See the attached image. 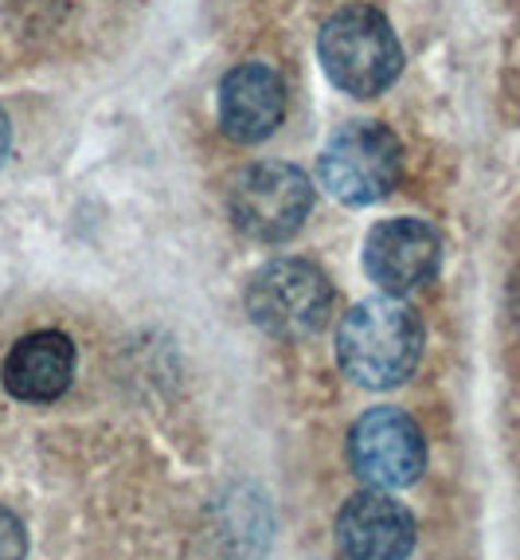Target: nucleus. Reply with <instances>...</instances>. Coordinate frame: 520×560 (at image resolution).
I'll return each mask as SVG.
<instances>
[{
  "instance_id": "nucleus-1",
  "label": "nucleus",
  "mask_w": 520,
  "mask_h": 560,
  "mask_svg": "<svg viewBox=\"0 0 520 560\" xmlns=\"http://www.w3.org/2000/svg\"><path fill=\"white\" fill-rule=\"evenodd\" d=\"M427 329L423 318L395 294L356 302L336 326V364L361 388H400L423 361Z\"/></svg>"
},
{
  "instance_id": "nucleus-2",
  "label": "nucleus",
  "mask_w": 520,
  "mask_h": 560,
  "mask_svg": "<svg viewBox=\"0 0 520 560\" xmlns=\"http://www.w3.org/2000/svg\"><path fill=\"white\" fill-rule=\"evenodd\" d=\"M317 59L329 83L353 98H380L403 75V44L380 9L348 4L321 24Z\"/></svg>"
},
{
  "instance_id": "nucleus-3",
  "label": "nucleus",
  "mask_w": 520,
  "mask_h": 560,
  "mask_svg": "<svg viewBox=\"0 0 520 560\" xmlns=\"http://www.w3.org/2000/svg\"><path fill=\"white\" fill-rule=\"evenodd\" d=\"M243 302L262 334L279 341H302L326 329L333 314V282L314 259L279 255L247 279Z\"/></svg>"
},
{
  "instance_id": "nucleus-4",
  "label": "nucleus",
  "mask_w": 520,
  "mask_h": 560,
  "mask_svg": "<svg viewBox=\"0 0 520 560\" xmlns=\"http://www.w3.org/2000/svg\"><path fill=\"white\" fill-rule=\"evenodd\" d=\"M317 173L341 205H380L403 177V145L383 121H344L317 158Z\"/></svg>"
},
{
  "instance_id": "nucleus-5",
  "label": "nucleus",
  "mask_w": 520,
  "mask_h": 560,
  "mask_svg": "<svg viewBox=\"0 0 520 560\" xmlns=\"http://www.w3.org/2000/svg\"><path fill=\"white\" fill-rule=\"evenodd\" d=\"M227 212L247 240L286 243L314 212V185L289 161H255L235 173Z\"/></svg>"
},
{
  "instance_id": "nucleus-6",
  "label": "nucleus",
  "mask_w": 520,
  "mask_h": 560,
  "mask_svg": "<svg viewBox=\"0 0 520 560\" xmlns=\"http://www.w3.org/2000/svg\"><path fill=\"white\" fill-rule=\"evenodd\" d=\"M348 463L376 490H403L427 470V440L403 408H368L348 431Z\"/></svg>"
},
{
  "instance_id": "nucleus-7",
  "label": "nucleus",
  "mask_w": 520,
  "mask_h": 560,
  "mask_svg": "<svg viewBox=\"0 0 520 560\" xmlns=\"http://www.w3.org/2000/svg\"><path fill=\"white\" fill-rule=\"evenodd\" d=\"M442 267V235L415 215L380 220L364 240V271L383 294H411L427 287Z\"/></svg>"
},
{
  "instance_id": "nucleus-8",
  "label": "nucleus",
  "mask_w": 520,
  "mask_h": 560,
  "mask_svg": "<svg viewBox=\"0 0 520 560\" xmlns=\"http://www.w3.org/2000/svg\"><path fill=\"white\" fill-rule=\"evenodd\" d=\"M415 537V514L376 486H364L336 514V549L344 560H407Z\"/></svg>"
},
{
  "instance_id": "nucleus-9",
  "label": "nucleus",
  "mask_w": 520,
  "mask_h": 560,
  "mask_svg": "<svg viewBox=\"0 0 520 560\" xmlns=\"http://www.w3.org/2000/svg\"><path fill=\"white\" fill-rule=\"evenodd\" d=\"M286 118V83L270 63H239L220 83V130L239 145H259Z\"/></svg>"
},
{
  "instance_id": "nucleus-10",
  "label": "nucleus",
  "mask_w": 520,
  "mask_h": 560,
  "mask_svg": "<svg viewBox=\"0 0 520 560\" xmlns=\"http://www.w3.org/2000/svg\"><path fill=\"white\" fill-rule=\"evenodd\" d=\"M74 341L59 329H36V334L20 337L4 357V388L24 404H51L71 388L74 381Z\"/></svg>"
},
{
  "instance_id": "nucleus-11",
  "label": "nucleus",
  "mask_w": 520,
  "mask_h": 560,
  "mask_svg": "<svg viewBox=\"0 0 520 560\" xmlns=\"http://www.w3.org/2000/svg\"><path fill=\"white\" fill-rule=\"evenodd\" d=\"M28 557V529L12 514L9 505H0V560H24Z\"/></svg>"
},
{
  "instance_id": "nucleus-12",
  "label": "nucleus",
  "mask_w": 520,
  "mask_h": 560,
  "mask_svg": "<svg viewBox=\"0 0 520 560\" xmlns=\"http://www.w3.org/2000/svg\"><path fill=\"white\" fill-rule=\"evenodd\" d=\"M9 150H12V126H9V114L0 110V165L9 161Z\"/></svg>"
}]
</instances>
